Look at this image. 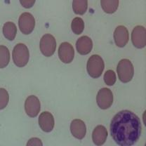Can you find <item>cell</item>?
I'll use <instances>...</instances> for the list:
<instances>
[{
    "instance_id": "cell-1",
    "label": "cell",
    "mask_w": 146,
    "mask_h": 146,
    "mask_svg": "<svg viewBox=\"0 0 146 146\" xmlns=\"http://www.w3.org/2000/svg\"><path fill=\"white\" fill-rule=\"evenodd\" d=\"M142 127L139 117L131 111L119 112L111 121L110 133L112 138L120 146H131L139 140Z\"/></svg>"
},
{
    "instance_id": "cell-11",
    "label": "cell",
    "mask_w": 146,
    "mask_h": 146,
    "mask_svg": "<svg viewBox=\"0 0 146 146\" xmlns=\"http://www.w3.org/2000/svg\"><path fill=\"white\" fill-rule=\"evenodd\" d=\"M39 125L43 131L51 132L54 129L55 125L54 117L49 112H43L39 117Z\"/></svg>"
},
{
    "instance_id": "cell-16",
    "label": "cell",
    "mask_w": 146,
    "mask_h": 146,
    "mask_svg": "<svg viewBox=\"0 0 146 146\" xmlns=\"http://www.w3.org/2000/svg\"><path fill=\"white\" fill-rule=\"evenodd\" d=\"M3 35L9 41H13L17 34V27L13 22H7L3 26Z\"/></svg>"
},
{
    "instance_id": "cell-21",
    "label": "cell",
    "mask_w": 146,
    "mask_h": 146,
    "mask_svg": "<svg viewBox=\"0 0 146 146\" xmlns=\"http://www.w3.org/2000/svg\"><path fill=\"white\" fill-rule=\"evenodd\" d=\"M9 101L8 91L4 88H0V110L5 108Z\"/></svg>"
},
{
    "instance_id": "cell-2",
    "label": "cell",
    "mask_w": 146,
    "mask_h": 146,
    "mask_svg": "<svg viewBox=\"0 0 146 146\" xmlns=\"http://www.w3.org/2000/svg\"><path fill=\"white\" fill-rule=\"evenodd\" d=\"M13 63L18 68H23L27 65L30 58V52L27 46L19 43L14 46L12 53Z\"/></svg>"
},
{
    "instance_id": "cell-12",
    "label": "cell",
    "mask_w": 146,
    "mask_h": 146,
    "mask_svg": "<svg viewBox=\"0 0 146 146\" xmlns=\"http://www.w3.org/2000/svg\"><path fill=\"white\" fill-rule=\"evenodd\" d=\"M114 39L118 47H124L127 45L129 39L127 28L123 25H119L114 32Z\"/></svg>"
},
{
    "instance_id": "cell-5",
    "label": "cell",
    "mask_w": 146,
    "mask_h": 146,
    "mask_svg": "<svg viewBox=\"0 0 146 146\" xmlns=\"http://www.w3.org/2000/svg\"><path fill=\"white\" fill-rule=\"evenodd\" d=\"M56 41L51 34H46L40 40V51L46 57H51L54 54L56 49Z\"/></svg>"
},
{
    "instance_id": "cell-22",
    "label": "cell",
    "mask_w": 146,
    "mask_h": 146,
    "mask_svg": "<svg viewBox=\"0 0 146 146\" xmlns=\"http://www.w3.org/2000/svg\"><path fill=\"white\" fill-rule=\"evenodd\" d=\"M117 80L116 74L113 70H107L104 74V82L108 86H113Z\"/></svg>"
},
{
    "instance_id": "cell-8",
    "label": "cell",
    "mask_w": 146,
    "mask_h": 146,
    "mask_svg": "<svg viewBox=\"0 0 146 146\" xmlns=\"http://www.w3.org/2000/svg\"><path fill=\"white\" fill-rule=\"evenodd\" d=\"M131 41L133 46L143 48L146 45V30L143 26L138 25L133 28L131 33Z\"/></svg>"
},
{
    "instance_id": "cell-20",
    "label": "cell",
    "mask_w": 146,
    "mask_h": 146,
    "mask_svg": "<svg viewBox=\"0 0 146 146\" xmlns=\"http://www.w3.org/2000/svg\"><path fill=\"white\" fill-rule=\"evenodd\" d=\"M71 28L73 33L75 35H81L84 29V23L82 18L76 17L72 20L71 23Z\"/></svg>"
},
{
    "instance_id": "cell-18",
    "label": "cell",
    "mask_w": 146,
    "mask_h": 146,
    "mask_svg": "<svg viewBox=\"0 0 146 146\" xmlns=\"http://www.w3.org/2000/svg\"><path fill=\"white\" fill-rule=\"evenodd\" d=\"M88 8L87 0H73L72 9L74 13L77 15H84Z\"/></svg>"
},
{
    "instance_id": "cell-13",
    "label": "cell",
    "mask_w": 146,
    "mask_h": 146,
    "mask_svg": "<svg viewBox=\"0 0 146 146\" xmlns=\"http://www.w3.org/2000/svg\"><path fill=\"white\" fill-rule=\"evenodd\" d=\"M70 131L74 138L79 140L83 139L86 133V124L81 119H74L70 124Z\"/></svg>"
},
{
    "instance_id": "cell-10",
    "label": "cell",
    "mask_w": 146,
    "mask_h": 146,
    "mask_svg": "<svg viewBox=\"0 0 146 146\" xmlns=\"http://www.w3.org/2000/svg\"><path fill=\"white\" fill-rule=\"evenodd\" d=\"M58 56L64 63H70L74 57V50L68 42H63L58 48Z\"/></svg>"
},
{
    "instance_id": "cell-15",
    "label": "cell",
    "mask_w": 146,
    "mask_h": 146,
    "mask_svg": "<svg viewBox=\"0 0 146 146\" xmlns=\"http://www.w3.org/2000/svg\"><path fill=\"white\" fill-rule=\"evenodd\" d=\"M108 138V131L103 125L97 126L92 133L93 142L96 145H102L106 143Z\"/></svg>"
},
{
    "instance_id": "cell-7",
    "label": "cell",
    "mask_w": 146,
    "mask_h": 146,
    "mask_svg": "<svg viewBox=\"0 0 146 146\" xmlns=\"http://www.w3.org/2000/svg\"><path fill=\"white\" fill-rule=\"evenodd\" d=\"M98 107L102 110L108 109L113 103V94L110 89L103 88L100 89L96 96Z\"/></svg>"
},
{
    "instance_id": "cell-24",
    "label": "cell",
    "mask_w": 146,
    "mask_h": 146,
    "mask_svg": "<svg viewBox=\"0 0 146 146\" xmlns=\"http://www.w3.org/2000/svg\"><path fill=\"white\" fill-rule=\"evenodd\" d=\"M27 145H43V143L39 138H32L29 140Z\"/></svg>"
},
{
    "instance_id": "cell-3",
    "label": "cell",
    "mask_w": 146,
    "mask_h": 146,
    "mask_svg": "<svg viewBox=\"0 0 146 146\" xmlns=\"http://www.w3.org/2000/svg\"><path fill=\"white\" fill-rule=\"evenodd\" d=\"M118 77L123 83L131 81L134 75V68L129 59H122L119 62L117 68Z\"/></svg>"
},
{
    "instance_id": "cell-19",
    "label": "cell",
    "mask_w": 146,
    "mask_h": 146,
    "mask_svg": "<svg viewBox=\"0 0 146 146\" xmlns=\"http://www.w3.org/2000/svg\"><path fill=\"white\" fill-rule=\"evenodd\" d=\"M10 62V52L7 46L0 45V68H4Z\"/></svg>"
},
{
    "instance_id": "cell-6",
    "label": "cell",
    "mask_w": 146,
    "mask_h": 146,
    "mask_svg": "<svg viewBox=\"0 0 146 146\" xmlns=\"http://www.w3.org/2000/svg\"><path fill=\"white\" fill-rule=\"evenodd\" d=\"M20 30L24 35H30L33 33L35 27V19L30 13H22L18 20Z\"/></svg>"
},
{
    "instance_id": "cell-9",
    "label": "cell",
    "mask_w": 146,
    "mask_h": 146,
    "mask_svg": "<svg viewBox=\"0 0 146 146\" xmlns=\"http://www.w3.org/2000/svg\"><path fill=\"white\" fill-rule=\"evenodd\" d=\"M41 110V104L39 98L35 96H30L25 102V112L30 117H35L39 115Z\"/></svg>"
},
{
    "instance_id": "cell-14",
    "label": "cell",
    "mask_w": 146,
    "mask_h": 146,
    "mask_svg": "<svg viewBox=\"0 0 146 146\" xmlns=\"http://www.w3.org/2000/svg\"><path fill=\"white\" fill-rule=\"evenodd\" d=\"M77 52L81 55H87L93 48V42L88 36H82L79 38L76 43Z\"/></svg>"
},
{
    "instance_id": "cell-17",
    "label": "cell",
    "mask_w": 146,
    "mask_h": 146,
    "mask_svg": "<svg viewBox=\"0 0 146 146\" xmlns=\"http://www.w3.org/2000/svg\"><path fill=\"white\" fill-rule=\"evenodd\" d=\"M100 4L106 13L112 14L117 10L119 0H100Z\"/></svg>"
},
{
    "instance_id": "cell-23",
    "label": "cell",
    "mask_w": 146,
    "mask_h": 146,
    "mask_svg": "<svg viewBox=\"0 0 146 146\" xmlns=\"http://www.w3.org/2000/svg\"><path fill=\"white\" fill-rule=\"evenodd\" d=\"M36 0H20L21 5L25 9H30L35 4Z\"/></svg>"
},
{
    "instance_id": "cell-4",
    "label": "cell",
    "mask_w": 146,
    "mask_h": 146,
    "mask_svg": "<svg viewBox=\"0 0 146 146\" xmlns=\"http://www.w3.org/2000/svg\"><path fill=\"white\" fill-rule=\"evenodd\" d=\"M104 61L98 55H92L88 60L86 69L90 77L96 79L100 77L104 70Z\"/></svg>"
}]
</instances>
